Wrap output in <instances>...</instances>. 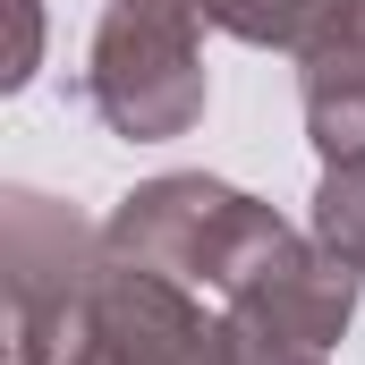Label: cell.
<instances>
[{
  "mask_svg": "<svg viewBox=\"0 0 365 365\" xmlns=\"http://www.w3.org/2000/svg\"><path fill=\"white\" fill-rule=\"evenodd\" d=\"M272 238H289V221H280L272 204L204 179V170L145 179L136 195H119V212L102 221L110 264H145V272H170V280H187V289L204 280L212 297H230L238 280L255 272Z\"/></svg>",
  "mask_w": 365,
  "mask_h": 365,
  "instance_id": "1",
  "label": "cell"
},
{
  "mask_svg": "<svg viewBox=\"0 0 365 365\" xmlns=\"http://www.w3.org/2000/svg\"><path fill=\"white\" fill-rule=\"evenodd\" d=\"M204 0H110L93 26L86 102L128 145H162L204 119Z\"/></svg>",
  "mask_w": 365,
  "mask_h": 365,
  "instance_id": "2",
  "label": "cell"
},
{
  "mask_svg": "<svg viewBox=\"0 0 365 365\" xmlns=\"http://www.w3.org/2000/svg\"><path fill=\"white\" fill-rule=\"evenodd\" d=\"M51 365H238V349H230V314H204L187 280L145 264H102Z\"/></svg>",
  "mask_w": 365,
  "mask_h": 365,
  "instance_id": "3",
  "label": "cell"
},
{
  "mask_svg": "<svg viewBox=\"0 0 365 365\" xmlns=\"http://www.w3.org/2000/svg\"><path fill=\"white\" fill-rule=\"evenodd\" d=\"M102 264H110V247L93 238L77 212H60L34 187L9 195V238H0V272H9V365H51L60 357V331L86 314Z\"/></svg>",
  "mask_w": 365,
  "mask_h": 365,
  "instance_id": "4",
  "label": "cell"
},
{
  "mask_svg": "<svg viewBox=\"0 0 365 365\" xmlns=\"http://www.w3.org/2000/svg\"><path fill=\"white\" fill-rule=\"evenodd\" d=\"M357 289H365V272L349 255H331L323 238H297V230H289V238L264 247V264L221 297V314L264 323V331L306 340V349H331V340L357 323Z\"/></svg>",
  "mask_w": 365,
  "mask_h": 365,
  "instance_id": "5",
  "label": "cell"
},
{
  "mask_svg": "<svg viewBox=\"0 0 365 365\" xmlns=\"http://www.w3.org/2000/svg\"><path fill=\"white\" fill-rule=\"evenodd\" d=\"M204 17L255 51H289V60H323L365 34V0H204Z\"/></svg>",
  "mask_w": 365,
  "mask_h": 365,
  "instance_id": "6",
  "label": "cell"
},
{
  "mask_svg": "<svg viewBox=\"0 0 365 365\" xmlns=\"http://www.w3.org/2000/svg\"><path fill=\"white\" fill-rule=\"evenodd\" d=\"M306 136H314L323 170L365 162V34L323 51V60H306Z\"/></svg>",
  "mask_w": 365,
  "mask_h": 365,
  "instance_id": "7",
  "label": "cell"
},
{
  "mask_svg": "<svg viewBox=\"0 0 365 365\" xmlns=\"http://www.w3.org/2000/svg\"><path fill=\"white\" fill-rule=\"evenodd\" d=\"M314 238L365 272V162H331L314 187Z\"/></svg>",
  "mask_w": 365,
  "mask_h": 365,
  "instance_id": "8",
  "label": "cell"
},
{
  "mask_svg": "<svg viewBox=\"0 0 365 365\" xmlns=\"http://www.w3.org/2000/svg\"><path fill=\"white\" fill-rule=\"evenodd\" d=\"M230 349H238V365H323V349L280 340V331H264V323H238V314H230Z\"/></svg>",
  "mask_w": 365,
  "mask_h": 365,
  "instance_id": "9",
  "label": "cell"
},
{
  "mask_svg": "<svg viewBox=\"0 0 365 365\" xmlns=\"http://www.w3.org/2000/svg\"><path fill=\"white\" fill-rule=\"evenodd\" d=\"M34 26H43V9H34V0H17V60H9V86H26V77H34Z\"/></svg>",
  "mask_w": 365,
  "mask_h": 365,
  "instance_id": "10",
  "label": "cell"
}]
</instances>
